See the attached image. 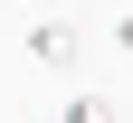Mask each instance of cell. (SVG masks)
Segmentation results:
<instances>
[{
  "label": "cell",
  "mask_w": 133,
  "mask_h": 123,
  "mask_svg": "<svg viewBox=\"0 0 133 123\" xmlns=\"http://www.w3.org/2000/svg\"><path fill=\"white\" fill-rule=\"evenodd\" d=\"M29 57H38V66H57V76H76V66H86V28H76V19H29Z\"/></svg>",
  "instance_id": "obj_1"
},
{
  "label": "cell",
  "mask_w": 133,
  "mask_h": 123,
  "mask_svg": "<svg viewBox=\"0 0 133 123\" xmlns=\"http://www.w3.org/2000/svg\"><path fill=\"white\" fill-rule=\"evenodd\" d=\"M38 123H114V104L95 95V85H76V95H66L57 114H38Z\"/></svg>",
  "instance_id": "obj_2"
},
{
  "label": "cell",
  "mask_w": 133,
  "mask_h": 123,
  "mask_svg": "<svg viewBox=\"0 0 133 123\" xmlns=\"http://www.w3.org/2000/svg\"><path fill=\"white\" fill-rule=\"evenodd\" d=\"M114 47H133V10H124V19H114Z\"/></svg>",
  "instance_id": "obj_3"
}]
</instances>
